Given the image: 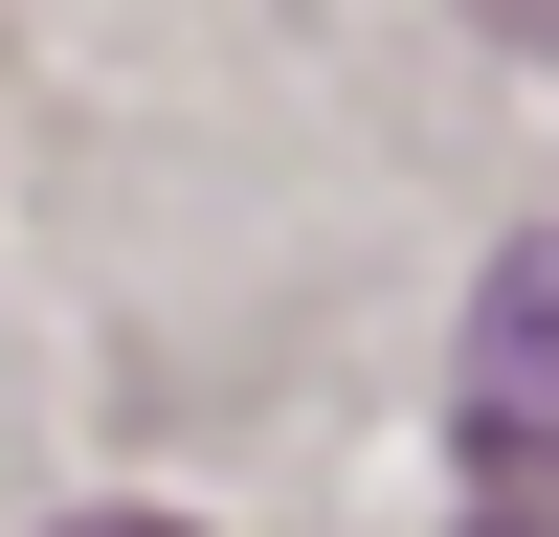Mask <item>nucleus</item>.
I'll use <instances>...</instances> for the list:
<instances>
[{"label": "nucleus", "mask_w": 559, "mask_h": 537, "mask_svg": "<svg viewBox=\"0 0 559 537\" xmlns=\"http://www.w3.org/2000/svg\"><path fill=\"white\" fill-rule=\"evenodd\" d=\"M471 426H559V224L492 247V291H471Z\"/></svg>", "instance_id": "1"}, {"label": "nucleus", "mask_w": 559, "mask_h": 537, "mask_svg": "<svg viewBox=\"0 0 559 537\" xmlns=\"http://www.w3.org/2000/svg\"><path fill=\"white\" fill-rule=\"evenodd\" d=\"M471 537H559V426H471Z\"/></svg>", "instance_id": "2"}, {"label": "nucleus", "mask_w": 559, "mask_h": 537, "mask_svg": "<svg viewBox=\"0 0 559 537\" xmlns=\"http://www.w3.org/2000/svg\"><path fill=\"white\" fill-rule=\"evenodd\" d=\"M471 23H492V45H559V0H471Z\"/></svg>", "instance_id": "3"}, {"label": "nucleus", "mask_w": 559, "mask_h": 537, "mask_svg": "<svg viewBox=\"0 0 559 537\" xmlns=\"http://www.w3.org/2000/svg\"><path fill=\"white\" fill-rule=\"evenodd\" d=\"M68 537H179V515H68Z\"/></svg>", "instance_id": "4"}]
</instances>
